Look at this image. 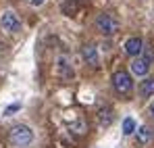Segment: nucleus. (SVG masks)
<instances>
[{
	"label": "nucleus",
	"instance_id": "nucleus-8",
	"mask_svg": "<svg viewBox=\"0 0 154 148\" xmlns=\"http://www.w3.org/2000/svg\"><path fill=\"white\" fill-rule=\"evenodd\" d=\"M140 96L142 98L154 96V77H146L144 81H140Z\"/></svg>",
	"mask_w": 154,
	"mask_h": 148
},
{
	"label": "nucleus",
	"instance_id": "nucleus-12",
	"mask_svg": "<svg viewBox=\"0 0 154 148\" xmlns=\"http://www.w3.org/2000/svg\"><path fill=\"white\" fill-rule=\"evenodd\" d=\"M19 109H21V104H13V106L6 109V115H11V113H15V111H19Z\"/></svg>",
	"mask_w": 154,
	"mask_h": 148
},
{
	"label": "nucleus",
	"instance_id": "nucleus-10",
	"mask_svg": "<svg viewBox=\"0 0 154 148\" xmlns=\"http://www.w3.org/2000/svg\"><path fill=\"white\" fill-rule=\"evenodd\" d=\"M135 138H137V144H148L150 138H152V131L148 125H142L140 129H135Z\"/></svg>",
	"mask_w": 154,
	"mask_h": 148
},
{
	"label": "nucleus",
	"instance_id": "nucleus-1",
	"mask_svg": "<svg viewBox=\"0 0 154 148\" xmlns=\"http://www.w3.org/2000/svg\"><path fill=\"white\" fill-rule=\"evenodd\" d=\"M8 140H11L15 146L25 148V146H29V144L33 142V131H31L29 125H23V123L13 125L11 131H8Z\"/></svg>",
	"mask_w": 154,
	"mask_h": 148
},
{
	"label": "nucleus",
	"instance_id": "nucleus-6",
	"mask_svg": "<svg viewBox=\"0 0 154 148\" xmlns=\"http://www.w3.org/2000/svg\"><path fill=\"white\" fill-rule=\"evenodd\" d=\"M123 48H125V54H127V56L135 58V56L142 54V50H144V42H142V38H129Z\"/></svg>",
	"mask_w": 154,
	"mask_h": 148
},
{
	"label": "nucleus",
	"instance_id": "nucleus-14",
	"mask_svg": "<svg viewBox=\"0 0 154 148\" xmlns=\"http://www.w3.org/2000/svg\"><path fill=\"white\" fill-rule=\"evenodd\" d=\"M150 115H152V117H154V102H152V104H150Z\"/></svg>",
	"mask_w": 154,
	"mask_h": 148
},
{
	"label": "nucleus",
	"instance_id": "nucleus-4",
	"mask_svg": "<svg viewBox=\"0 0 154 148\" xmlns=\"http://www.w3.org/2000/svg\"><path fill=\"white\" fill-rule=\"evenodd\" d=\"M0 27L8 33H17V31H21V21L13 11H4L0 15Z\"/></svg>",
	"mask_w": 154,
	"mask_h": 148
},
{
	"label": "nucleus",
	"instance_id": "nucleus-5",
	"mask_svg": "<svg viewBox=\"0 0 154 148\" xmlns=\"http://www.w3.org/2000/svg\"><path fill=\"white\" fill-rule=\"evenodd\" d=\"M150 58L148 56H144V54H140V56H135L133 61H131V65H129V69H131V73L137 75V77H144V75L150 71Z\"/></svg>",
	"mask_w": 154,
	"mask_h": 148
},
{
	"label": "nucleus",
	"instance_id": "nucleus-11",
	"mask_svg": "<svg viewBox=\"0 0 154 148\" xmlns=\"http://www.w3.org/2000/svg\"><path fill=\"white\" fill-rule=\"evenodd\" d=\"M135 129H137V127H135V121H133L131 117H125V119H123V134H125V136H131Z\"/></svg>",
	"mask_w": 154,
	"mask_h": 148
},
{
	"label": "nucleus",
	"instance_id": "nucleus-9",
	"mask_svg": "<svg viewBox=\"0 0 154 148\" xmlns=\"http://www.w3.org/2000/svg\"><path fill=\"white\" fill-rule=\"evenodd\" d=\"M58 73H60L63 79H71L73 77V69H71V65H69V61L65 56L58 58Z\"/></svg>",
	"mask_w": 154,
	"mask_h": 148
},
{
	"label": "nucleus",
	"instance_id": "nucleus-2",
	"mask_svg": "<svg viewBox=\"0 0 154 148\" xmlns=\"http://www.w3.org/2000/svg\"><path fill=\"white\" fill-rule=\"evenodd\" d=\"M96 31L98 33H102V36H115L117 31H119V19L117 17H112V15H108V13H102V15H98L96 17Z\"/></svg>",
	"mask_w": 154,
	"mask_h": 148
},
{
	"label": "nucleus",
	"instance_id": "nucleus-13",
	"mask_svg": "<svg viewBox=\"0 0 154 148\" xmlns=\"http://www.w3.org/2000/svg\"><path fill=\"white\" fill-rule=\"evenodd\" d=\"M31 4L33 6H40V4H44V0H31Z\"/></svg>",
	"mask_w": 154,
	"mask_h": 148
},
{
	"label": "nucleus",
	"instance_id": "nucleus-3",
	"mask_svg": "<svg viewBox=\"0 0 154 148\" xmlns=\"http://www.w3.org/2000/svg\"><path fill=\"white\" fill-rule=\"evenodd\" d=\"M112 88H115L119 94H129L131 88H133L131 75H129L127 71H115V73H112Z\"/></svg>",
	"mask_w": 154,
	"mask_h": 148
},
{
	"label": "nucleus",
	"instance_id": "nucleus-7",
	"mask_svg": "<svg viewBox=\"0 0 154 148\" xmlns=\"http://www.w3.org/2000/svg\"><path fill=\"white\" fill-rule=\"evenodd\" d=\"M81 58L88 63V65H92V67H96L98 65V50L94 44H83L81 46Z\"/></svg>",
	"mask_w": 154,
	"mask_h": 148
}]
</instances>
